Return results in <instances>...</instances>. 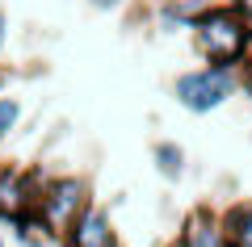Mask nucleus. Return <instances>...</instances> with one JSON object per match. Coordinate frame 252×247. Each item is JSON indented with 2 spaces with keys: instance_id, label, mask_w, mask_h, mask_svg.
Listing matches in <instances>:
<instances>
[{
  "instance_id": "39448f33",
  "label": "nucleus",
  "mask_w": 252,
  "mask_h": 247,
  "mask_svg": "<svg viewBox=\"0 0 252 247\" xmlns=\"http://www.w3.org/2000/svg\"><path fill=\"white\" fill-rule=\"evenodd\" d=\"M177 239L185 247H227V230H223V210L215 205H193V210L181 218V230Z\"/></svg>"
},
{
  "instance_id": "7ed1b4c3",
  "label": "nucleus",
  "mask_w": 252,
  "mask_h": 247,
  "mask_svg": "<svg viewBox=\"0 0 252 247\" xmlns=\"http://www.w3.org/2000/svg\"><path fill=\"white\" fill-rule=\"evenodd\" d=\"M89 201H93L89 176H80V172L51 176V185L42 189V197H38V205H34V214H38V222L46 226L51 243H63V235L72 230V222L84 214V205H89Z\"/></svg>"
},
{
  "instance_id": "20e7f679",
  "label": "nucleus",
  "mask_w": 252,
  "mask_h": 247,
  "mask_svg": "<svg viewBox=\"0 0 252 247\" xmlns=\"http://www.w3.org/2000/svg\"><path fill=\"white\" fill-rule=\"evenodd\" d=\"M63 247H118L114 218H109V210L97 201V197L84 205V214L72 222V230L63 235Z\"/></svg>"
},
{
  "instance_id": "4468645a",
  "label": "nucleus",
  "mask_w": 252,
  "mask_h": 247,
  "mask_svg": "<svg viewBox=\"0 0 252 247\" xmlns=\"http://www.w3.org/2000/svg\"><path fill=\"white\" fill-rule=\"evenodd\" d=\"M0 247H4V239H0Z\"/></svg>"
},
{
  "instance_id": "1a4fd4ad",
  "label": "nucleus",
  "mask_w": 252,
  "mask_h": 247,
  "mask_svg": "<svg viewBox=\"0 0 252 247\" xmlns=\"http://www.w3.org/2000/svg\"><path fill=\"white\" fill-rule=\"evenodd\" d=\"M227 247H252V201H231L223 210Z\"/></svg>"
},
{
  "instance_id": "0eeeda50",
  "label": "nucleus",
  "mask_w": 252,
  "mask_h": 247,
  "mask_svg": "<svg viewBox=\"0 0 252 247\" xmlns=\"http://www.w3.org/2000/svg\"><path fill=\"white\" fill-rule=\"evenodd\" d=\"M34 210V193H30V180H26V168H9L0 164V222H17L21 214Z\"/></svg>"
},
{
  "instance_id": "6e6552de",
  "label": "nucleus",
  "mask_w": 252,
  "mask_h": 247,
  "mask_svg": "<svg viewBox=\"0 0 252 247\" xmlns=\"http://www.w3.org/2000/svg\"><path fill=\"white\" fill-rule=\"evenodd\" d=\"M152 164L160 172V180H168V185H181L185 172H189V155L177 138H156L152 142Z\"/></svg>"
},
{
  "instance_id": "f03ea898",
  "label": "nucleus",
  "mask_w": 252,
  "mask_h": 247,
  "mask_svg": "<svg viewBox=\"0 0 252 247\" xmlns=\"http://www.w3.org/2000/svg\"><path fill=\"white\" fill-rule=\"evenodd\" d=\"M240 88H244V63H202L172 80V101L185 113L202 117L223 109Z\"/></svg>"
},
{
  "instance_id": "f257e3e1",
  "label": "nucleus",
  "mask_w": 252,
  "mask_h": 247,
  "mask_svg": "<svg viewBox=\"0 0 252 247\" xmlns=\"http://www.w3.org/2000/svg\"><path fill=\"white\" fill-rule=\"evenodd\" d=\"M189 42L202 63H244L252 55V4H227L189 26Z\"/></svg>"
},
{
  "instance_id": "9d476101",
  "label": "nucleus",
  "mask_w": 252,
  "mask_h": 247,
  "mask_svg": "<svg viewBox=\"0 0 252 247\" xmlns=\"http://www.w3.org/2000/svg\"><path fill=\"white\" fill-rule=\"evenodd\" d=\"M17 122H21V101L4 92V97H0V142L17 130Z\"/></svg>"
},
{
  "instance_id": "423d86ee",
  "label": "nucleus",
  "mask_w": 252,
  "mask_h": 247,
  "mask_svg": "<svg viewBox=\"0 0 252 247\" xmlns=\"http://www.w3.org/2000/svg\"><path fill=\"white\" fill-rule=\"evenodd\" d=\"M227 4H240V0H156V21L164 34H189L198 17L227 9Z\"/></svg>"
},
{
  "instance_id": "f8f14e48",
  "label": "nucleus",
  "mask_w": 252,
  "mask_h": 247,
  "mask_svg": "<svg viewBox=\"0 0 252 247\" xmlns=\"http://www.w3.org/2000/svg\"><path fill=\"white\" fill-rule=\"evenodd\" d=\"M4 42H9V17H4V4H0V51H4Z\"/></svg>"
},
{
  "instance_id": "ddd939ff",
  "label": "nucleus",
  "mask_w": 252,
  "mask_h": 247,
  "mask_svg": "<svg viewBox=\"0 0 252 247\" xmlns=\"http://www.w3.org/2000/svg\"><path fill=\"white\" fill-rule=\"evenodd\" d=\"M4 88H9V67H0V97H4Z\"/></svg>"
},
{
  "instance_id": "9b49d317",
  "label": "nucleus",
  "mask_w": 252,
  "mask_h": 247,
  "mask_svg": "<svg viewBox=\"0 0 252 247\" xmlns=\"http://www.w3.org/2000/svg\"><path fill=\"white\" fill-rule=\"evenodd\" d=\"M126 4H135V0H89V9H97V13H118Z\"/></svg>"
}]
</instances>
